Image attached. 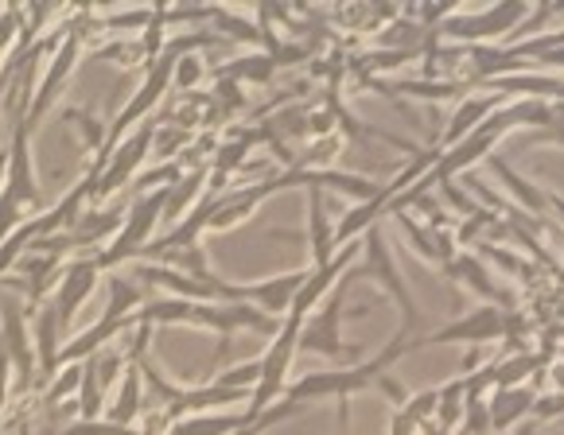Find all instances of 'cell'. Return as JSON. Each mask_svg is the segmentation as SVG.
<instances>
[{"label":"cell","mask_w":564,"mask_h":435,"mask_svg":"<svg viewBox=\"0 0 564 435\" xmlns=\"http://www.w3.org/2000/svg\"><path fill=\"white\" fill-rule=\"evenodd\" d=\"M152 17H156V4H149V9H101L98 20L106 32H144V28L152 24Z\"/></svg>","instance_id":"4316f807"},{"label":"cell","mask_w":564,"mask_h":435,"mask_svg":"<svg viewBox=\"0 0 564 435\" xmlns=\"http://www.w3.org/2000/svg\"><path fill=\"white\" fill-rule=\"evenodd\" d=\"M487 167L498 175V180L507 183V191L514 195V206H518V210H522V214L530 210L533 222H541V218H545V210H549V206H545V191L533 187V183L525 180V175H518L514 167H510L502 156H487Z\"/></svg>","instance_id":"7402d4cb"},{"label":"cell","mask_w":564,"mask_h":435,"mask_svg":"<svg viewBox=\"0 0 564 435\" xmlns=\"http://www.w3.org/2000/svg\"><path fill=\"white\" fill-rule=\"evenodd\" d=\"M86 40L83 32L75 28V20L67 24V35L58 40V47L51 51V66H47V75H43V83L35 86L32 94V106H28V113L20 117V121L28 124V129H35L40 124V117L47 113L51 106H55V98L63 94V86L70 83V75H75V66H78V55H83Z\"/></svg>","instance_id":"52a82bcc"},{"label":"cell","mask_w":564,"mask_h":435,"mask_svg":"<svg viewBox=\"0 0 564 435\" xmlns=\"http://www.w3.org/2000/svg\"><path fill=\"white\" fill-rule=\"evenodd\" d=\"M164 198H167V187L149 191V195H141L133 206H129V210H124L121 230L113 233V241H109L98 257H90V261L98 264V272H109V269H117V264L133 261V257H141L144 249L152 246V230L160 226Z\"/></svg>","instance_id":"3957f363"},{"label":"cell","mask_w":564,"mask_h":435,"mask_svg":"<svg viewBox=\"0 0 564 435\" xmlns=\"http://www.w3.org/2000/svg\"><path fill=\"white\" fill-rule=\"evenodd\" d=\"M0 350H4V358H9V370H12V378H17L20 393H28V389L40 385V373H35L32 327H28V315L20 304L0 307Z\"/></svg>","instance_id":"ba28073f"},{"label":"cell","mask_w":564,"mask_h":435,"mask_svg":"<svg viewBox=\"0 0 564 435\" xmlns=\"http://www.w3.org/2000/svg\"><path fill=\"white\" fill-rule=\"evenodd\" d=\"M276 75V63L265 55V51H258V55H246V58H230V63H223L215 70V78H226V83H258V86H269Z\"/></svg>","instance_id":"cb8c5ba5"},{"label":"cell","mask_w":564,"mask_h":435,"mask_svg":"<svg viewBox=\"0 0 564 435\" xmlns=\"http://www.w3.org/2000/svg\"><path fill=\"white\" fill-rule=\"evenodd\" d=\"M258 381H261V358H253V361H241V366H234V370H223L215 378V385L234 389V393H249Z\"/></svg>","instance_id":"f546056e"},{"label":"cell","mask_w":564,"mask_h":435,"mask_svg":"<svg viewBox=\"0 0 564 435\" xmlns=\"http://www.w3.org/2000/svg\"><path fill=\"white\" fill-rule=\"evenodd\" d=\"M498 94L507 98H538V101H553L564 106V75H545V70H530V75H510L490 83Z\"/></svg>","instance_id":"ffe728a7"},{"label":"cell","mask_w":564,"mask_h":435,"mask_svg":"<svg viewBox=\"0 0 564 435\" xmlns=\"http://www.w3.org/2000/svg\"><path fill=\"white\" fill-rule=\"evenodd\" d=\"M246 412H203V416H183L167 427V435H230L246 424Z\"/></svg>","instance_id":"603a6c76"},{"label":"cell","mask_w":564,"mask_h":435,"mask_svg":"<svg viewBox=\"0 0 564 435\" xmlns=\"http://www.w3.org/2000/svg\"><path fill=\"white\" fill-rule=\"evenodd\" d=\"M390 203H393V191L382 187L373 198L350 206V210L339 218V226H335V246H355V241L362 238L370 226H378V218L390 210Z\"/></svg>","instance_id":"d6986e66"},{"label":"cell","mask_w":564,"mask_h":435,"mask_svg":"<svg viewBox=\"0 0 564 435\" xmlns=\"http://www.w3.org/2000/svg\"><path fill=\"white\" fill-rule=\"evenodd\" d=\"M533 416H538V424H545V420H553V416H564V393L561 389L549 393V396H538V401H533Z\"/></svg>","instance_id":"d590c367"},{"label":"cell","mask_w":564,"mask_h":435,"mask_svg":"<svg viewBox=\"0 0 564 435\" xmlns=\"http://www.w3.org/2000/svg\"><path fill=\"white\" fill-rule=\"evenodd\" d=\"M144 385H141V361H129L121 373V385H117V401L109 404L106 420L121 427H137V420L144 416Z\"/></svg>","instance_id":"44dd1931"},{"label":"cell","mask_w":564,"mask_h":435,"mask_svg":"<svg viewBox=\"0 0 564 435\" xmlns=\"http://www.w3.org/2000/svg\"><path fill=\"white\" fill-rule=\"evenodd\" d=\"M339 323H343V284H335V292L324 300V307H316L304 319V327H300V350L324 354V358H355L358 350L343 342Z\"/></svg>","instance_id":"30bf717a"},{"label":"cell","mask_w":564,"mask_h":435,"mask_svg":"<svg viewBox=\"0 0 564 435\" xmlns=\"http://www.w3.org/2000/svg\"><path fill=\"white\" fill-rule=\"evenodd\" d=\"M210 24H215V28H218V35H226V40L253 43V47H258V43H261L258 24H249V20H241L234 9H215V17H210Z\"/></svg>","instance_id":"83f0119b"},{"label":"cell","mask_w":564,"mask_h":435,"mask_svg":"<svg viewBox=\"0 0 564 435\" xmlns=\"http://www.w3.org/2000/svg\"><path fill=\"white\" fill-rule=\"evenodd\" d=\"M4 83H9V78H4V75H0V101H4Z\"/></svg>","instance_id":"b9f144b4"},{"label":"cell","mask_w":564,"mask_h":435,"mask_svg":"<svg viewBox=\"0 0 564 435\" xmlns=\"http://www.w3.org/2000/svg\"><path fill=\"white\" fill-rule=\"evenodd\" d=\"M9 167H4V187H0V198L17 203L20 210L28 206H43L40 195V175H35L32 164V129L17 117V129H12V144L9 149Z\"/></svg>","instance_id":"9c48e42d"},{"label":"cell","mask_w":564,"mask_h":435,"mask_svg":"<svg viewBox=\"0 0 564 435\" xmlns=\"http://www.w3.org/2000/svg\"><path fill=\"white\" fill-rule=\"evenodd\" d=\"M538 366H545L538 354H510V358H502V361H490L482 373H487L490 389H514V385H522Z\"/></svg>","instance_id":"d4e9b609"},{"label":"cell","mask_w":564,"mask_h":435,"mask_svg":"<svg viewBox=\"0 0 564 435\" xmlns=\"http://www.w3.org/2000/svg\"><path fill=\"white\" fill-rule=\"evenodd\" d=\"M545 206L549 210H556V218L564 222V198L561 195H553V191H545Z\"/></svg>","instance_id":"ab89813d"},{"label":"cell","mask_w":564,"mask_h":435,"mask_svg":"<svg viewBox=\"0 0 564 435\" xmlns=\"http://www.w3.org/2000/svg\"><path fill=\"white\" fill-rule=\"evenodd\" d=\"M401 354H409V338L405 335L393 338V342L386 346V350L378 354L373 361H366V366H347V370H316V373H307V378L292 381L284 401H296V404L339 401V424H343V432H347V424H350L347 401L355 393H362V389H378V381L386 378V370H390Z\"/></svg>","instance_id":"6da1fadb"},{"label":"cell","mask_w":564,"mask_h":435,"mask_svg":"<svg viewBox=\"0 0 564 435\" xmlns=\"http://www.w3.org/2000/svg\"><path fill=\"white\" fill-rule=\"evenodd\" d=\"M416 432H421V427H416L413 424V420H409L405 416V412H393V424H390V435H416Z\"/></svg>","instance_id":"74e56055"},{"label":"cell","mask_w":564,"mask_h":435,"mask_svg":"<svg viewBox=\"0 0 564 435\" xmlns=\"http://www.w3.org/2000/svg\"><path fill=\"white\" fill-rule=\"evenodd\" d=\"M530 17V4H518V0H507V4H490V9H452L448 20L432 28L436 40H452L459 47H487L490 40H502V35L518 32L522 20Z\"/></svg>","instance_id":"7a4b0ae2"},{"label":"cell","mask_w":564,"mask_h":435,"mask_svg":"<svg viewBox=\"0 0 564 435\" xmlns=\"http://www.w3.org/2000/svg\"><path fill=\"white\" fill-rule=\"evenodd\" d=\"M152 132H156V121H144L141 129H133L129 137L121 140V144H117L113 152H109L106 164L90 167V172L83 175L90 203H106V198H113L117 191L124 187V183L141 172V164L152 156Z\"/></svg>","instance_id":"277c9868"},{"label":"cell","mask_w":564,"mask_h":435,"mask_svg":"<svg viewBox=\"0 0 564 435\" xmlns=\"http://www.w3.org/2000/svg\"><path fill=\"white\" fill-rule=\"evenodd\" d=\"M444 272H448L452 280H464V284L471 287L475 296L487 300L490 307H502V312H514V307H518V300L510 296V292L502 284H498V280H490L487 264H482L475 253H456V261H452Z\"/></svg>","instance_id":"9a60e30c"},{"label":"cell","mask_w":564,"mask_h":435,"mask_svg":"<svg viewBox=\"0 0 564 435\" xmlns=\"http://www.w3.org/2000/svg\"><path fill=\"white\" fill-rule=\"evenodd\" d=\"M300 327H304V319H296V315H284L281 319V330L273 335L269 350L261 354V381L253 385V393H249L246 416H261L265 409H273L276 396L289 389L292 358H296V350H300Z\"/></svg>","instance_id":"5b68a950"},{"label":"cell","mask_w":564,"mask_h":435,"mask_svg":"<svg viewBox=\"0 0 564 435\" xmlns=\"http://www.w3.org/2000/svg\"><path fill=\"white\" fill-rule=\"evenodd\" d=\"M479 366H482V350L471 346V350L464 354V373H479Z\"/></svg>","instance_id":"f35d334b"},{"label":"cell","mask_w":564,"mask_h":435,"mask_svg":"<svg viewBox=\"0 0 564 435\" xmlns=\"http://www.w3.org/2000/svg\"><path fill=\"white\" fill-rule=\"evenodd\" d=\"M207 78V66L199 55H175V70H172V94H195V86Z\"/></svg>","instance_id":"f1b7e54d"},{"label":"cell","mask_w":564,"mask_h":435,"mask_svg":"<svg viewBox=\"0 0 564 435\" xmlns=\"http://www.w3.org/2000/svg\"><path fill=\"white\" fill-rule=\"evenodd\" d=\"M358 249L366 253V272H370V276L378 280V284H382L393 300H398V307H401V335H409V330L421 323V312H416L413 292L405 287V276L398 272V261H393L390 241H386L382 226H370V230L362 233V246H358Z\"/></svg>","instance_id":"8992f818"},{"label":"cell","mask_w":564,"mask_h":435,"mask_svg":"<svg viewBox=\"0 0 564 435\" xmlns=\"http://www.w3.org/2000/svg\"><path fill=\"white\" fill-rule=\"evenodd\" d=\"M533 401L538 393L525 385L514 389H495L487 401V420H490V432H510V427L525 424V416H533Z\"/></svg>","instance_id":"e0dca14e"},{"label":"cell","mask_w":564,"mask_h":435,"mask_svg":"<svg viewBox=\"0 0 564 435\" xmlns=\"http://www.w3.org/2000/svg\"><path fill=\"white\" fill-rule=\"evenodd\" d=\"M32 346H35V370H40V385L47 389L51 381H55V373L63 370V361H58V354H63V327H58V315H55V307H51V304H43L40 315H35Z\"/></svg>","instance_id":"5bb4252c"},{"label":"cell","mask_w":564,"mask_h":435,"mask_svg":"<svg viewBox=\"0 0 564 435\" xmlns=\"http://www.w3.org/2000/svg\"><path fill=\"white\" fill-rule=\"evenodd\" d=\"M561 280H564V269H561Z\"/></svg>","instance_id":"7bdbcfd3"},{"label":"cell","mask_w":564,"mask_h":435,"mask_svg":"<svg viewBox=\"0 0 564 435\" xmlns=\"http://www.w3.org/2000/svg\"><path fill=\"white\" fill-rule=\"evenodd\" d=\"M98 55L101 58H113L117 66H124V70H129V66H149V58H144V51H141V43L137 40H121V43H106V47H98Z\"/></svg>","instance_id":"d6a6232c"},{"label":"cell","mask_w":564,"mask_h":435,"mask_svg":"<svg viewBox=\"0 0 564 435\" xmlns=\"http://www.w3.org/2000/svg\"><path fill=\"white\" fill-rule=\"evenodd\" d=\"M94 287H98V264H94V261H70V264H63V269H58L55 300H51V307H55L63 335L70 330V319L78 315V307L94 296Z\"/></svg>","instance_id":"7c38bea8"},{"label":"cell","mask_w":564,"mask_h":435,"mask_svg":"<svg viewBox=\"0 0 564 435\" xmlns=\"http://www.w3.org/2000/svg\"><path fill=\"white\" fill-rule=\"evenodd\" d=\"M141 307H144L141 284H133V280H124V276H109V304H106V312H101V319L124 323V319H133Z\"/></svg>","instance_id":"484cf974"},{"label":"cell","mask_w":564,"mask_h":435,"mask_svg":"<svg viewBox=\"0 0 564 435\" xmlns=\"http://www.w3.org/2000/svg\"><path fill=\"white\" fill-rule=\"evenodd\" d=\"M307 233H312V269H324L339 246H335V226L327 214V195L316 187H307Z\"/></svg>","instance_id":"ac0fdd59"},{"label":"cell","mask_w":564,"mask_h":435,"mask_svg":"<svg viewBox=\"0 0 564 435\" xmlns=\"http://www.w3.org/2000/svg\"><path fill=\"white\" fill-rule=\"evenodd\" d=\"M192 140H195V132L172 129V124H164V129H160V124H156V132H152V152H156V156H175V152H183Z\"/></svg>","instance_id":"1f68e13d"},{"label":"cell","mask_w":564,"mask_h":435,"mask_svg":"<svg viewBox=\"0 0 564 435\" xmlns=\"http://www.w3.org/2000/svg\"><path fill=\"white\" fill-rule=\"evenodd\" d=\"M502 338V307H475L471 315L448 323V327L432 330L429 338H413L409 350H421V346H448V342H467V346H482V342H498Z\"/></svg>","instance_id":"8fae6325"},{"label":"cell","mask_w":564,"mask_h":435,"mask_svg":"<svg viewBox=\"0 0 564 435\" xmlns=\"http://www.w3.org/2000/svg\"><path fill=\"white\" fill-rule=\"evenodd\" d=\"M436 187L444 191V198H448V203L456 206V214H464L467 222H471L475 214L482 210V206H475L471 198H467V191H459V187H456V183H452V180H436Z\"/></svg>","instance_id":"e575fe53"},{"label":"cell","mask_w":564,"mask_h":435,"mask_svg":"<svg viewBox=\"0 0 564 435\" xmlns=\"http://www.w3.org/2000/svg\"><path fill=\"white\" fill-rule=\"evenodd\" d=\"M538 420H525V424H518V432L514 435H538Z\"/></svg>","instance_id":"60d3db41"},{"label":"cell","mask_w":564,"mask_h":435,"mask_svg":"<svg viewBox=\"0 0 564 435\" xmlns=\"http://www.w3.org/2000/svg\"><path fill=\"white\" fill-rule=\"evenodd\" d=\"M507 106V94H498V90H487V94H467V98H459L456 113L448 117V124H444L441 132V152L452 149V144H459L464 137H471L475 129H479L482 121H487L495 109Z\"/></svg>","instance_id":"4fadbf2b"},{"label":"cell","mask_w":564,"mask_h":435,"mask_svg":"<svg viewBox=\"0 0 564 435\" xmlns=\"http://www.w3.org/2000/svg\"><path fill=\"white\" fill-rule=\"evenodd\" d=\"M17 35H20L17 4H9V9H0V75L9 66V51H17Z\"/></svg>","instance_id":"836d02e7"},{"label":"cell","mask_w":564,"mask_h":435,"mask_svg":"<svg viewBox=\"0 0 564 435\" xmlns=\"http://www.w3.org/2000/svg\"><path fill=\"white\" fill-rule=\"evenodd\" d=\"M78 385H83V366H63V370L55 373V381L43 389V404L58 409V404H63V396L78 393Z\"/></svg>","instance_id":"4dcf8cb0"},{"label":"cell","mask_w":564,"mask_h":435,"mask_svg":"<svg viewBox=\"0 0 564 435\" xmlns=\"http://www.w3.org/2000/svg\"><path fill=\"white\" fill-rule=\"evenodd\" d=\"M9 401H12V370H9V358H4V350H0V424H4Z\"/></svg>","instance_id":"8d00e7d4"},{"label":"cell","mask_w":564,"mask_h":435,"mask_svg":"<svg viewBox=\"0 0 564 435\" xmlns=\"http://www.w3.org/2000/svg\"><path fill=\"white\" fill-rule=\"evenodd\" d=\"M495 144L498 140L490 137V132L475 129L471 137H464L459 144H452V149H444L441 156H436V164H432V180H456L459 172H467V167H475L479 160H487Z\"/></svg>","instance_id":"2e32d148"}]
</instances>
